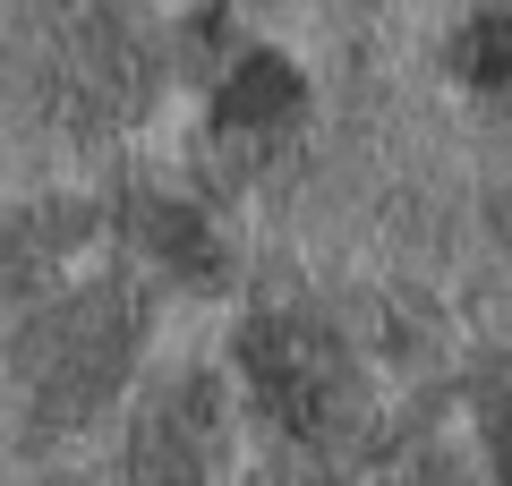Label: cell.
Instances as JSON below:
<instances>
[{"mask_svg": "<svg viewBox=\"0 0 512 486\" xmlns=\"http://www.w3.org/2000/svg\"><path fill=\"white\" fill-rule=\"evenodd\" d=\"M239 367H248L265 418H282V427L308 435V444L350 435L359 410H367L359 359H350L316 316H256L248 333H239Z\"/></svg>", "mask_w": 512, "mask_h": 486, "instance_id": "cell-1", "label": "cell"}, {"mask_svg": "<svg viewBox=\"0 0 512 486\" xmlns=\"http://www.w3.org/2000/svg\"><path fill=\"white\" fill-rule=\"evenodd\" d=\"M128 342H137V299L128 290H86V299H60L52 316H35L18 333V376L35 393L43 418H86L111 393Z\"/></svg>", "mask_w": 512, "mask_h": 486, "instance_id": "cell-2", "label": "cell"}, {"mask_svg": "<svg viewBox=\"0 0 512 486\" xmlns=\"http://www.w3.org/2000/svg\"><path fill=\"white\" fill-rule=\"evenodd\" d=\"M128 222L146 231V248L163 256L171 273H188L197 290H214L222 273V248H214V231H205V214H188V205H171V197H146V205H128Z\"/></svg>", "mask_w": 512, "mask_h": 486, "instance_id": "cell-3", "label": "cell"}, {"mask_svg": "<svg viewBox=\"0 0 512 486\" xmlns=\"http://www.w3.org/2000/svg\"><path fill=\"white\" fill-rule=\"evenodd\" d=\"M299 103H308V86H299L291 60L282 52H248L231 69V86H222V128H282Z\"/></svg>", "mask_w": 512, "mask_h": 486, "instance_id": "cell-4", "label": "cell"}, {"mask_svg": "<svg viewBox=\"0 0 512 486\" xmlns=\"http://www.w3.org/2000/svg\"><path fill=\"white\" fill-rule=\"evenodd\" d=\"M453 69H461V86L512 103V18H470L453 43Z\"/></svg>", "mask_w": 512, "mask_h": 486, "instance_id": "cell-5", "label": "cell"}, {"mask_svg": "<svg viewBox=\"0 0 512 486\" xmlns=\"http://www.w3.org/2000/svg\"><path fill=\"white\" fill-rule=\"evenodd\" d=\"M137 486H205L197 478V435H180V401L146 418L137 435Z\"/></svg>", "mask_w": 512, "mask_h": 486, "instance_id": "cell-6", "label": "cell"}]
</instances>
